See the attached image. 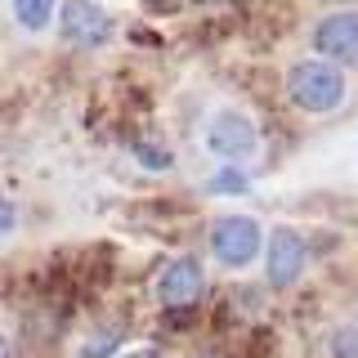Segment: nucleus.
<instances>
[{
    "mask_svg": "<svg viewBox=\"0 0 358 358\" xmlns=\"http://www.w3.org/2000/svg\"><path fill=\"white\" fill-rule=\"evenodd\" d=\"M264 229L255 215H220L210 224V255L224 268H246L255 255H264Z\"/></svg>",
    "mask_w": 358,
    "mask_h": 358,
    "instance_id": "2",
    "label": "nucleus"
},
{
    "mask_svg": "<svg viewBox=\"0 0 358 358\" xmlns=\"http://www.w3.org/2000/svg\"><path fill=\"white\" fill-rule=\"evenodd\" d=\"M313 50L331 63H358V14L354 9H336L313 27Z\"/></svg>",
    "mask_w": 358,
    "mask_h": 358,
    "instance_id": "6",
    "label": "nucleus"
},
{
    "mask_svg": "<svg viewBox=\"0 0 358 358\" xmlns=\"http://www.w3.org/2000/svg\"><path fill=\"white\" fill-rule=\"evenodd\" d=\"M309 264V246L296 229H273L264 242V273H268V287H296L300 273Z\"/></svg>",
    "mask_w": 358,
    "mask_h": 358,
    "instance_id": "4",
    "label": "nucleus"
},
{
    "mask_svg": "<svg viewBox=\"0 0 358 358\" xmlns=\"http://www.w3.org/2000/svg\"><path fill=\"white\" fill-rule=\"evenodd\" d=\"M59 31H63L67 45H76V50H99V45H108V36H112V18L103 14V5H94V0H63Z\"/></svg>",
    "mask_w": 358,
    "mask_h": 358,
    "instance_id": "5",
    "label": "nucleus"
},
{
    "mask_svg": "<svg viewBox=\"0 0 358 358\" xmlns=\"http://www.w3.org/2000/svg\"><path fill=\"white\" fill-rule=\"evenodd\" d=\"M206 152L220 162H246V157L260 152V130L246 112H215L206 121Z\"/></svg>",
    "mask_w": 358,
    "mask_h": 358,
    "instance_id": "3",
    "label": "nucleus"
},
{
    "mask_svg": "<svg viewBox=\"0 0 358 358\" xmlns=\"http://www.w3.org/2000/svg\"><path fill=\"white\" fill-rule=\"evenodd\" d=\"M331 358H358V322H345L331 336Z\"/></svg>",
    "mask_w": 358,
    "mask_h": 358,
    "instance_id": "10",
    "label": "nucleus"
},
{
    "mask_svg": "<svg viewBox=\"0 0 358 358\" xmlns=\"http://www.w3.org/2000/svg\"><path fill=\"white\" fill-rule=\"evenodd\" d=\"M139 162H148L152 171H162V166H171V157H166V152H152V148H139Z\"/></svg>",
    "mask_w": 358,
    "mask_h": 358,
    "instance_id": "13",
    "label": "nucleus"
},
{
    "mask_svg": "<svg viewBox=\"0 0 358 358\" xmlns=\"http://www.w3.org/2000/svg\"><path fill=\"white\" fill-rule=\"evenodd\" d=\"M206 188H210L215 197H238V193H246V188H251V179L238 171V162H229L224 171L210 175V184H206Z\"/></svg>",
    "mask_w": 358,
    "mask_h": 358,
    "instance_id": "9",
    "label": "nucleus"
},
{
    "mask_svg": "<svg viewBox=\"0 0 358 358\" xmlns=\"http://www.w3.org/2000/svg\"><path fill=\"white\" fill-rule=\"evenodd\" d=\"M201 291H206V273H201V264L193 255L171 260L162 268V278H157V300H162L166 309H188Z\"/></svg>",
    "mask_w": 358,
    "mask_h": 358,
    "instance_id": "7",
    "label": "nucleus"
},
{
    "mask_svg": "<svg viewBox=\"0 0 358 358\" xmlns=\"http://www.w3.org/2000/svg\"><path fill=\"white\" fill-rule=\"evenodd\" d=\"M126 358H162V354H157V350H130Z\"/></svg>",
    "mask_w": 358,
    "mask_h": 358,
    "instance_id": "14",
    "label": "nucleus"
},
{
    "mask_svg": "<svg viewBox=\"0 0 358 358\" xmlns=\"http://www.w3.org/2000/svg\"><path fill=\"white\" fill-rule=\"evenodd\" d=\"M0 358H9V341H5V336H0Z\"/></svg>",
    "mask_w": 358,
    "mask_h": 358,
    "instance_id": "15",
    "label": "nucleus"
},
{
    "mask_svg": "<svg viewBox=\"0 0 358 358\" xmlns=\"http://www.w3.org/2000/svg\"><path fill=\"white\" fill-rule=\"evenodd\" d=\"M59 9H63L59 0H14V18L22 31H45Z\"/></svg>",
    "mask_w": 358,
    "mask_h": 358,
    "instance_id": "8",
    "label": "nucleus"
},
{
    "mask_svg": "<svg viewBox=\"0 0 358 358\" xmlns=\"http://www.w3.org/2000/svg\"><path fill=\"white\" fill-rule=\"evenodd\" d=\"M201 5H210V0H201Z\"/></svg>",
    "mask_w": 358,
    "mask_h": 358,
    "instance_id": "16",
    "label": "nucleus"
},
{
    "mask_svg": "<svg viewBox=\"0 0 358 358\" xmlns=\"http://www.w3.org/2000/svg\"><path fill=\"white\" fill-rule=\"evenodd\" d=\"M121 345V331H99L94 341H85L81 345V358H108L112 350Z\"/></svg>",
    "mask_w": 358,
    "mask_h": 358,
    "instance_id": "11",
    "label": "nucleus"
},
{
    "mask_svg": "<svg viewBox=\"0 0 358 358\" xmlns=\"http://www.w3.org/2000/svg\"><path fill=\"white\" fill-rule=\"evenodd\" d=\"M287 94L291 103H296L300 112H309V117H327V112H336L345 103V76H341V63L331 59H305L296 63L287 72Z\"/></svg>",
    "mask_w": 358,
    "mask_h": 358,
    "instance_id": "1",
    "label": "nucleus"
},
{
    "mask_svg": "<svg viewBox=\"0 0 358 358\" xmlns=\"http://www.w3.org/2000/svg\"><path fill=\"white\" fill-rule=\"evenodd\" d=\"M14 229H18V210H14L9 197H0V238H9Z\"/></svg>",
    "mask_w": 358,
    "mask_h": 358,
    "instance_id": "12",
    "label": "nucleus"
}]
</instances>
